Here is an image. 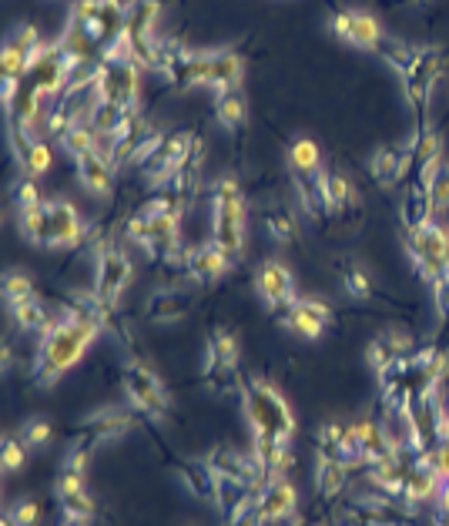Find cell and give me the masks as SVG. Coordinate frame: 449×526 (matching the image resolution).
<instances>
[{
    "instance_id": "cell-1",
    "label": "cell",
    "mask_w": 449,
    "mask_h": 526,
    "mask_svg": "<svg viewBox=\"0 0 449 526\" xmlns=\"http://www.w3.org/2000/svg\"><path fill=\"white\" fill-rule=\"evenodd\" d=\"M101 325L84 315L64 312L61 319L51 322V329L44 332L37 342V359H34V386H54L68 369L81 362V356L94 346V339L101 336Z\"/></svg>"
},
{
    "instance_id": "cell-2",
    "label": "cell",
    "mask_w": 449,
    "mask_h": 526,
    "mask_svg": "<svg viewBox=\"0 0 449 526\" xmlns=\"http://www.w3.org/2000/svg\"><path fill=\"white\" fill-rule=\"evenodd\" d=\"M242 409H245L248 426H252V436L282 439V443H289L292 439L295 413L269 379L252 376V379L242 382Z\"/></svg>"
},
{
    "instance_id": "cell-3",
    "label": "cell",
    "mask_w": 449,
    "mask_h": 526,
    "mask_svg": "<svg viewBox=\"0 0 449 526\" xmlns=\"http://www.w3.org/2000/svg\"><path fill=\"white\" fill-rule=\"evenodd\" d=\"M386 61L393 64L403 78V91L409 104L416 108L419 121L426 118L429 108V94L439 78V51L436 47H409V44H386Z\"/></svg>"
},
{
    "instance_id": "cell-4",
    "label": "cell",
    "mask_w": 449,
    "mask_h": 526,
    "mask_svg": "<svg viewBox=\"0 0 449 526\" xmlns=\"http://www.w3.org/2000/svg\"><path fill=\"white\" fill-rule=\"evenodd\" d=\"M212 242L222 245L228 255L245 252V222H248V205L242 195V185L235 178H218L212 191Z\"/></svg>"
},
{
    "instance_id": "cell-5",
    "label": "cell",
    "mask_w": 449,
    "mask_h": 526,
    "mask_svg": "<svg viewBox=\"0 0 449 526\" xmlns=\"http://www.w3.org/2000/svg\"><path fill=\"white\" fill-rule=\"evenodd\" d=\"M409 258H413L419 279H423L429 289L436 282H443L449 275V228L439 222H429L423 228H413L403 238Z\"/></svg>"
},
{
    "instance_id": "cell-6",
    "label": "cell",
    "mask_w": 449,
    "mask_h": 526,
    "mask_svg": "<svg viewBox=\"0 0 449 526\" xmlns=\"http://www.w3.org/2000/svg\"><path fill=\"white\" fill-rule=\"evenodd\" d=\"M71 24L81 27L94 44H114L128 24V4L124 0H74Z\"/></svg>"
},
{
    "instance_id": "cell-7",
    "label": "cell",
    "mask_w": 449,
    "mask_h": 526,
    "mask_svg": "<svg viewBox=\"0 0 449 526\" xmlns=\"http://www.w3.org/2000/svg\"><path fill=\"white\" fill-rule=\"evenodd\" d=\"M141 68L131 57L121 61H98V78H94V101L118 104L124 111L138 108V91H141Z\"/></svg>"
},
{
    "instance_id": "cell-8",
    "label": "cell",
    "mask_w": 449,
    "mask_h": 526,
    "mask_svg": "<svg viewBox=\"0 0 449 526\" xmlns=\"http://www.w3.org/2000/svg\"><path fill=\"white\" fill-rule=\"evenodd\" d=\"M416 506L399 496H359L342 510V526H413Z\"/></svg>"
},
{
    "instance_id": "cell-9",
    "label": "cell",
    "mask_w": 449,
    "mask_h": 526,
    "mask_svg": "<svg viewBox=\"0 0 449 526\" xmlns=\"http://www.w3.org/2000/svg\"><path fill=\"white\" fill-rule=\"evenodd\" d=\"M131 279H135L131 258L108 242L98 245V252H94V295H98L104 305H118Z\"/></svg>"
},
{
    "instance_id": "cell-10",
    "label": "cell",
    "mask_w": 449,
    "mask_h": 526,
    "mask_svg": "<svg viewBox=\"0 0 449 526\" xmlns=\"http://www.w3.org/2000/svg\"><path fill=\"white\" fill-rule=\"evenodd\" d=\"M124 392H128V403L138 409V413H145L148 419H165L168 409H171V399L165 386H161V379L151 372V366L145 362L131 359L128 369H124Z\"/></svg>"
},
{
    "instance_id": "cell-11",
    "label": "cell",
    "mask_w": 449,
    "mask_h": 526,
    "mask_svg": "<svg viewBox=\"0 0 449 526\" xmlns=\"http://www.w3.org/2000/svg\"><path fill=\"white\" fill-rule=\"evenodd\" d=\"M78 68H84V64L64 54L61 44H47L27 74H31V88L41 94V98H57L61 91H68V84Z\"/></svg>"
},
{
    "instance_id": "cell-12",
    "label": "cell",
    "mask_w": 449,
    "mask_h": 526,
    "mask_svg": "<svg viewBox=\"0 0 449 526\" xmlns=\"http://www.w3.org/2000/svg\"><path fill=\"white\" fill-rule=\"evenodd\" d=\"M131 426H135V416H131L128 409H118V406L94 409L91 416H84L78 423V433H74L71 446L94 453L98 446H108V443H114V439H121Z\"/></svg>"
},
{
    "instance_id": "cell-13",
    "label": "cell",
    "mask_w": 449,
    "mask_h": 526,
    "mask_svg": "<svg viewBox=\"0 0 449 526\" xmlns=\"http://www.w3.org/2000/svg\"><path fill=\"white\" fill-rule=\"evenodd\" d=\"M91 225L71 202H47V248H78L88 242Z\"/></svg>"
},
{
    "instance_id": "cell-14",
    "label": "cell",
    "mask_w": 449,
    "mask_h": 526,
    "mask_svg": "<svg viewBox=\"0 0 449 526\" xmlns=\"http://www.w3.org/2000/svg\"><path fill=\"white\" fill-rule=\"evenodd\" d=\"M208 470H212L218 480H232V483H242V486H252V490H262L265 483V473L259 470L252 456L242 453V449H232V446H215L212 453L205 456Z\"/></svg>"
},
{
    "instance_id": "cell-15",
    "label": "cell",
    "mask_w": 449,
    "mask_h": 526,
    "mask_svg": "<svg viewBox=\"0 0 449 526\" xmlns=\"http://www.w3.org/2000/svg\"><path fill=\"white\" fill-rule=\"evenodd\" d=\"M255 289H259V299L265 302V309L275 315H282L295 299H299V295H295L292 272L285 269L282 262H275V258H269L259 269V275H255Z\"/></svg>"
},
{
    "instance_id": "cell-16",
    "label": "cell",
    "mask_w": 449,
    "mask_h": 526,
    "mask_svg": "<svg viewBox=\"0 0 449 526\" xmlns=\"http://www.w3.org/2000/svg\"><path fill=\"white\" fill-rule=\"evenodd\" d=\"M332 322V309L322 299H295L289 309L282 312V325L305 342H315Z\"/></svg>"
},
{
    "instance_id": "cell-17",
    "label": "cell",
    "mask_w": 449,
    "mask_h": 526,
    "mask_svg": "<svg viewBox=\"0 0 449 526\" xmlns=\"http://www.w3.org/2000/svg\"><path fill=\"white\" fill-rule=\"evenodd\" d=\"M329 27L339 41L359 47V51H376V47L382 44V27H379L376 17L366 14V11H336Z\"/></svg>"
},
{
    "instance_id": "cell-18",
    "label": "cell",
    "mask_w": 449,
    "mask_h": 526,
    "mask_svg": "<svg viewBox=\"0 0 449 526\" xmlns=\"http://www.w3.org/2000/svg\"><path fill=\"white\" fill-rule=\"evenodd\" d=\"M413 352H416V339L409 336L406 329H399V325H393V329L379 332V336L369 342L366 359H369L372 372L379 376V372H386L389 366H396L399 359H409Z\"/></svg>"
},
{
    "instance_id": "cell-19",
    "label": "cell",
    "mask_w": 449,
    "mask_h": 526,
    "mask_svg": "<svg viewBox=\"0 0 449 526\" xmlns=\"http://www.w3.org/2000/svg\"><path fill=\"white\" fill-rule=\"evenodd\" d=\"M7 141H11V151H14L17 165L24 168L27 178H41L44 171L51 168V148H47L44 141L34 135V131H24V128H17V124H11Z\"/></svg>"
},
{
    "instance_id": "cell-20",
    "label": "cell",
    "mask_w": 449,
    "mask_h": 526,
    "mask_svg": "<svg viewBox=\"0 0 449 526\" xmlns=\"http://www.w3.org/2000/svg\"><path fill=\"white\" fill-rule=\"evenodd\" d=\"M54 496L57 503H61L64 510V520L68 523H88L94 520V496L88 493V486H84V476H71V473H61V480L54 486Z\"/></svg>"
},
{
    "instance_id": "cell-21",
    "label": "cell",
    "mask_w": 449,
    "mask_h": 526,
    "mask_svg": "<svg viewBox=\"0 0 449 526\" xmlns=\"http://www.w3.org/2000/svg\"><path fill=\"white\" fill-rule=\"evenodd\" d=\"M416 459H419V456H416V453H409V449L403 446L396 456H389V459H382V463H372V466H366L369 483L376 486V493L399 496V500H403V483H406V473L413 470V463H416Z\"/></svg>"
},
{
    "instance_id": "cell-22",
    "label": "cell",
    "mask_w": 449,
    "mask_h": 526,
    "mask_svg": "<svg viewBox=\"0 0 449 526\" xmlns=\"http://www.w3.org/2000/svg\"><path fill=\"white\" fill-rule=\"evenodd\" d=\"M315 453H319V459H332V463H349V466L362 463L359 446H356V429L342 426V423H329L319 429V436H315Z\"/></svg>"
},
{
    "instance_id": "cell-23",
    "label": "cell",
    "mask_w": 449,
    "mask_h": 526,
    "mask_svg": "<svg viewBox=\"0 0 449 526\" xmlns=\"http://www.w3.org/2000/svg\"><path fill=\"white\" fill-rule=\"evenodd\" d=\"M295 506H299V493L295 486L279 476V480H269L259 490V520L262 523H285L295 516Z\"/></svg>"
},
{
    "instance_id": "cell-24",
    "label": "cell",
    "mask_w": 449,
    "mask_h": 526,
    "mask_svg": "<svg viewBox=\"0 0 449 526\" xmlns=\"http://www.w3.org/2000/svg\"><path fill=\"white\" fill-rule=\"evenodd\" d=\"M232 269V255L225 252L222 245L215 242H205V245H195L188 248V262H185V272L191 275L195 282H218L222 275Z\"/></svg>"
},
{
    "instance_id": "cell-25",
    "label": "cell",
    "mask_w": 449,
    "mask_h": 526,
    "mask_svg": "<svg viewBox=\"0 0 449 526\" xmlns=\"http://www.w3.org/2000/svg\"><path fill=\"white\" fill-rule=\"evenodd\" d=\"M245 78V61L242 54L232 51V47H218V51H208V81L205 88L222 94V91H235Z\"/></svg>"
},
{
    "instance_id": "cell-26",
    "label": "cell",
    "mask_w": 449,
    "mask_h": 526,
    "mask_svg": "<svg viewBox=\"0 0 449 526\" xmlns=\"http://www.w3.org/2000/svg\"><path fill=\"white\" fill-rule=\"evenodd\" d=\"M352 429H356V446H359V459H362V466L382 463V459L396 456L399 449L406 446V443H399V439L389 436L379 423H372V419H362V423H356Z\"/></svg>"
},
{
    "instance_id": "cell-27",
    "label": "cell",
    "mask_w": 449,
    "mask_h": 526,
    "mask_svg": "<svg viewBox=\"0 0 449 526\" xmlns=\"http://www.w3.org/2000/svg\"><path fill=\"white\" fill-rule=\"evenodd\" d=\"M74 165H78V181L94 195L108 198L114 191V168L118 165L111 161L108 151H91V155L78 158Z\"/></svg>"
},
{
    "instance_id": "cell-28",
    "label": "cell",
    "mask_w": 449,
    "mask_h": 526,
    "mask_svg": "<svg viewBox=\"0 0 449 526\" xmlns=\"http://www.w3.org/2000/svg\"><path fill=\"white\" fill-rule=\"evenodd\" d=\"M433 215H436L433 185H426V181H413V188H409L406 198H403V212H399V218H403V225H406V232L429 225V222H433Z\"/></svg>"
},
{
    "instance_id": "cell-29",
    "label": "cell",
    "mask_w": 449,
    "mask_h": 526,
    "mask_svg": "<svg viewBox=\"0 0 449 526\" xmlns=\"http://www.w3.org/2000/svg\"><path fill=\"white\" fill-rule=\"evenodd\" d=\"M191 312V295L188 292H178V289H161V292H151L148 302H145V315L151 322H181L185 315Z\"/></svg>"
},
{
    "instance_id": "cell-30",
    "label": "cell",
    "mask_w": 449,
    "mask_h": 526,
    "mask_svg": "<svg viewBox=\"0 0 449 526\" xmlns=\"http://www.w3.org/2000/svg\"><path fill=\"white\" fill-rule=\"evenodd\" d=\"M439 486H443V476H439L433 466L426 463L423 456L413 463V470L406 473V483H403V500L406 503H426V500H436L439 496Z\"/></svg>"
},
{
    "instance_id": "cell-31",
    "label": "cell",
    "mask_w": 449,
    "mask_h": 526,
    "mask_svg": "<svg viewBox=\"0 0 449 526\" xmlns=\"http://www.w3.org/2000/svg\"><path fill=\"white\" fill-rule=\"evenodd\" d=\"M252 439H255L252 459L259 463L265 480H279V476L289 473V466H292L289 443H282V439H259V436H252Z\"/></svg>"
},
{
    "instance_id": "cell-32",
    "label": "cell",
    "mask_w": 449,
    "mask_h": 526,
    "mask_svg": "<svg viewBox=\"0 0 449 526\" xmlns=\"http://www.w3.org/2000/svg\"><path fill=\"white\" fill-rule=\"evenodd\" d=\"M175 470L181 476V483L188 486L191 496H198V500H208L215 503V493H218V476L208 470L205 459H181L175 463Z\"/></svg>"
},
{
    "instance_id": "cell-33",
    "label": "cell",
    "mask_w": 449,
    "mask_h": 526,
    "mask_svg": "<svg viewBox=\"0 0 449 526\" xmlns=\"http://www.w3.org/2000/svg\"><path fill=\"white\" fill-rule=\"evenodd\" d=\"M369 175L379 188H393L406 178V161L403 148H379L369 158Z\"/></svg>"
},
{
    "instance_id": "cell-34",
    "label": "cell",
    "mask_w": 449,
    "mask_h": 526,
    "mask_svg": "<svg viewBox=\"0 0 449 526\" xmlns=\"http://www.w3.org/2000/svg\"><path fill=\"white\" fill-rule=\"evenodd\" d=\"M315 185H319L322 208H329V212H336V215L346 212L352 202V185L346 175H339V171H319Z\"/></svg>"
},
{
    "instance_id": "cell-35",
    "label": "cell",
    "mask_w": 449,
    "mask_h": 526,
    "mask_svg": "<svg viewBox=\"0 0 449 526\" xmlns=\"http://www.w3.org/2000/svg\"><path fill=\"white\" fill-rule=\"evenodd\" d=\"M349 463H332V459H319L315 463V490H319L326 500H336V496L346 490L349 483Z\"/></svg>"
},
{
    "instance_id": "cell-36",
    "label": "cell",
    "mask_w": 449,
    "mask_h": 526,
    "mask_svg": "<svg viewBox=\"0 0 449 526\" xmlns=\"http://www.w3.org/2000/svg\"><path fill=\"white\" fill-rule=\"evenodd\" d=\"M289 168L295 178H319L322 171V155H319V145L309 138H299L292 141L289 148Z\"/></svg>"
},
{
    "instance_id": "cell-37",
    "label": "cell",
    "mask_w": 449,
    "mask_h": 526,
    "mask_svg": "<svg viewBox=\"0 0 449 526\" xmlns=\"http://www.w3.org/2000/svg\"><path fill=\"white\" fill-rule=\"evenodd\" d=\"M202 386L212 392V396H228V392L238 389V366H225V362L205 356Z\"/></svg>"
},
{
    "instance_id": "cell-38",
    "label": "cell",
    "mask_w": 449,
    "mask_h": 526,
    "mask_svg": "<svg viewBox=\"0 0 449 526\" xmlns=\"http://www.w3.org/2000/svg\"><path fill=\"white\" fill-rule=\"evenodd\" d=\"M245 114H248V108H245V98H242V91L238 88L215 94V118L225 131H242Z\"/></svg>"
},
{
    "instance_id": "cell-39",
    "label": "cell",
    "mask_w": 449,
    "mask_h": 526,
    "mask_svg": "<svg viewBox=\"0 0 449 526\" xmlns=\"http://www.w3.org/2000/svg\"><path fill=\"white\" fill-rule=\"evenodd\" d=\"M11 312H14V325L21 332H37V336H44L47 329H51V315H47V309L37 299H27L21 305H11Z\"/></svg>"
},
{
    "instance_id": "cell-40",
    "label": "cell",
    "mask_w": 449,
    "mask_h": 526,
    "mask_svg": "<svg viewBox=\"0 0 449 526\" xmlns=\"http://www.w3.org/2000/svg\"><path fill=\"white\" fill-rule=\"evenodd\" d=\"M57 141H61V148L68 151L74 161L84 158V155H91V151H101L98 148V131H94L91 124H74V128L64 131Z\"/></svg>"
},
{
    "instance_id": "cell-41",
    "label": "cell",
    "mask_w": 449,
    "mask_h": 526,
    "mask_svg": "<svg viewBox=\"0 0 449 526\" xmlns=\"http://www.w3.org/2000/svg\"><path fill=\"white\" fill-rule=\"evenodd\" d=\"M124 108H118V104H108V101H91V108H88V124L98 135L104 138H111L114 131H118V124L124 121Z\"/></svg>"
},
{
    "instance_id": "cell-42",
    "label": "cell",
    "mask_w": 449,
    "mask_h": 526,
    "mask_svg": "<svg viewBox=\"0 0 449 526\" xmlns=\"http://www.w3.org/2000/svg\"><path fill=\"white\" fill-rule=\"evenodd\" d=\"M27 71H31L27 54L14 41H4V51H0V78H4V81H21Z\"/></svg>"
},
{
    "instance_id": "cell-43",
    "label": "cell",
    "mask_w": 449,
    "mask_h": 526,
    "mask_svg": "<svg viewBox=\"0 0 449 526\" xmlns=\"http://www.w3.org/2000/svg\"><path fill=\"white\" fill-rule=\"evenodd\" d=\"M205 356H212L218 362H225V366H238V339L235 332L228 329H215L212 339H208V349Z\"/></svg>"
},
{
    "instance_id": "cell-44",
    "label": "cell",
    "mask_w": 449,
    "mask_h": 526,
    "mask_svg": "<svg viewBox=\"0 0 449 526\" xmlns=\"http://www.w3.org/2000/svg\"><path fill=\"white\" fill-rule=\"evenodd\" d=\"M17 439L27 446V449H41L51 443V423L41 416H31V419H24L21 429H17Z\"/></svg>"
},
{
    "instance_id": "cell-45",
    "label": "cell",
    "mask_w": 449,
    "mask_h": 526,
    "mask_svg": "<svg viewBox=\"0 0 449 526\" xmlns=\"http://www.w3.org/2000/svg\"><path fill=\"white\" fill-rule=\"evenodd\" d=\"M4 299L7 305H21L27 299H34V282L24 272H7L4 275Z\"/></svg>"
},
{
    "instance_id": "cell-46",
    "label": "cell",
    "mask_w": 449,
    "mask_h": 526,
    "mask_svg": "<svg viewBox=\"0 0 449 526\" xmlns=\"http://www.w3.org/2000/svg\"><path fill=\"white\" fill-rule=\"evenodd\" d=\"M7 41H14L17 47H21V51L27 54V61H37V57H41V51H44V41H41V34H37V27L34 24H21V27H17V31L11 34V37H7Z\"/></svg>"
},
{
    "instance_id": "cell-47",
    "label": "cell",
    "mask_w": 449,
    "mask_h": 526,
    "mask_svg": "<svg viewBox=\"0 0 449 526\" xmlns=\"http://www.w3.org/2000/svg\"><path fill=\"white\" fill-rule=\"evenodd\" d=\"M24 443L21 439H14V436H4V443H0V463H4V473H17L24 466V459H27V453H24Z\"/></svg>"
},
{
    "instance_id": "cell-48",
    "label": "cell",
    "mask_w": 449,
    "mask_h": 526,
    "mask_svg": "<svg viewBox=\"0 0 449 526\" xmlns=\"http://www.w3.org/2000/svg\"><path fill=\"white\" fill-rule=\"evenodd\" d=\"M342 285H346V292L356 295V299H369V295H372L369 275L362 272L359 265H346V269H342Z\"/></svg>"
},
{
    "instance_id": "cell-49",
    "label": "cell",
    "mask_w": 449,
    "mask_h": 526,
    "mask_svg": "<svg viewBox=\"0 0 449 526\" xmlns=\"http://www.w3.org/2000/svg\"><path fill=\"white\" fill-rule=\"evenodd\" d=\"M265 228H269L275 242H292L295 238V222L289 212H269L265 215Z\"/></svg>"
},
{
    "instance_id": "cell-50",
    "label": "cell",
    "mask_w": 449,
    "mask_h": 526,
    "mask_svg": "<svg viewBox=\"0 0 449 526\" xmlns=\"http://www.w3.org/2000/svg\"><path fill=\"white\" fill-rule=\"evenodd\" d=\"M7 513L14 516L17 526H37V523H41V516H44L41 503H37V500H17Z\"/></svg>"
},
{
    "instance_id": "cell-51",
    "label": "cell",
    "mask_w": 449,
    "mask_h": 526,
    "mask_svg": "<svg viewBox=\"0 0 449 526\" xmlns=\"http://www.w3.org/2000/svg\"><path fill=\"white\" fill-rule=\"evenodd\" d=\"M14 205H17V212H31V208L44 205V202H41V191H37V185H34V178H24L21 185H17V191H14Z\"/></svg>"
},
{
    "instance_id": "cell-52",
    "label": "cell",
    "mask_w": 449,
    "mask_h": 526,
    "mask_svg": "<svg viewBox=\"0 0 449 526\" xmlns=\"http://www.w3.org/2000/svg\"><path fill=\"white\" fill-rule=\"evenodd\" d=\"M88 449H78V446H71L68 453H64L61 459V473H71V476H84V470H88Z\"/></svg>"
},
{
    "instance_id": "cell-53",
    "label": "cell",
    "mask_w": 449,
    "mask_h": 526,
    "mask_svg": "<svg viewBox=\"0 0 449 526\" xmlns=\"http://www.w3.org/2000/svg\"><path fill=\"white\" fill-rule=\"evenodd\" d=\"M433 202H436V212H446L449 208V168H443L433 181Z\"/></svg>"
},
{
    "instance_id": "cell-54",
    "label": "cell",
    "mask_w": 449,
    "mask_h": 526,
    "mask_svg": "<svg viewBox=\"0 0 449 526\" xmlns=\"http://www.w3.org/2000/svg\"><path fill=\"white\" fill-rule=\"evenodd\" d=\"M436 526H449V480H443L436 496Z\"/></svg>"
},
{
    "instance_id": "cell-55",
    "label": "cell",
    "mask_w": 449,
    "mask_h": 526,
    "mask_svg": "<svg viewBox=\"0 0 449 526\" xmlns=\"http://www.w3.org/2000/svg\"><path fill=\"white\" fill-rule=\"evenodd\" d=\"M64 526H84V523H64Z\"/></svg>"
}]
</instances>
